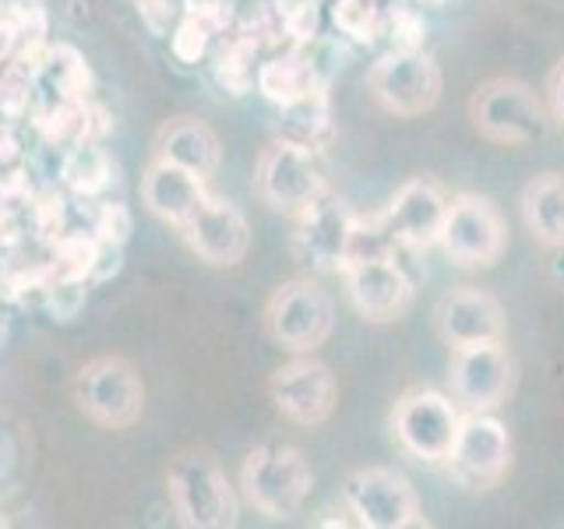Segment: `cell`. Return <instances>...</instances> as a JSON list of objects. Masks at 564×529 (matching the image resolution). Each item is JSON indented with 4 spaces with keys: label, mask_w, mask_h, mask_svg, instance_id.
I'll return each mask as SVG.
<instances>
[{
    "label": "cell",
    "mask_w": 564,
    "mask_h": 529,
    "mask_svg": "<svg viewBox=\"0 0 564 529\" xmlns=\"http://www.w3.org/2000/svg\"><path fill=\"white\" fill-rule=\"evenodd\" d=\"M458 402L434 388H413L405 392L392 410V434L405 455L420 463H445L452 441L458 434Z\"/></svg>",
    "instance_id": "8fae6325"
},
{
    "label": "cell",
    "mask_w": 564,
    "mask_h": 529,
    "mask_svg": "<svg viewBox=\"0 0 564 529\" xmlns=\"http://www.w3.org/2000/svg\"><path fill=\"white\" fill-rule=\"evenodd\" d=\"M522 223L533 234V240L551 251L564 244V173H536L522 187Z\"/></svg>",
    "instance_id": "44dd1931"
},
{
    "label": "cell",
    "mask_w": 564,
    "mask_h": 529,
    "mask_svg": "<svg viewBox=\"0 0 564 529\" xmlns=\"http://www.w3.org/2000/svg\"><path fill=\"white\" fill-rule=\"evenodd\" d=\"M314 487L307 455L293 445H258L247 452L240 466V494L264 519H293L304 511Z\"/></svg>",
    "instance_id": "7a4b0ae2"
},
{
    "label": "cell",
    "mask_w": 564,
    "mask_h": 529,
    "mask_svg": "<svg viewBox=\"0 0 564 529\" xmlns=\"http://www.w3.org/2000/svg\"><path fill=\"white\" fill-rule=\"evenodd\" d=\"M317 85H325V82L317 78L311 53H304V50L275 53V57L258 64V82H254V88L272 106H286V102H293L300 96H307L311 88H317Z\"/></svg>",
    "instance_id": "7402d4cb"
},
{
    "label": "cell",
    "mask_w": 564,
    "mask_h": 529,
    "mask_svg": "<svg viewBox=\"0 0 564 529\" xmlns=\"http://www.w3.org/2000/svg\"><path fill=\"white\" fill-rule=\"evenodd\" d=\"M328 176L322 166V152L296 145L290 138H272L254 163V194L279 216L296 219L322 194H328Z\"/></svg>",
    "instance_id": "5b68a950"
},
{
    "label": "cell",
    "mask_w": 564,
    "mask_h": 529,
    "mask_svg": "<svg viewBox=\"0 0 564 529\" xmlns=\"http://www.w3.org/2000/svg\"><path fill=\"white\" fill-rule=\"evenodd\" d=\"M216 82L226 88L229 96H247L258 82V43L247 40V35H237L229 40L219 53H216Z\"/></svg>",
    "instance_id": "d4e9b609"
},
{
    "label": "cell",
    "mask_w": 564,
    "mask_h": 529,
    "mask_svg": "<svg viewBox=\"0 0 564 529\" xmlns=\"http://www.w3.org/2000/svg\"><path fill=\"white\" fill-rule=\"evenodd\" d=\"M131 212L123 208L120 202H102L99 212H96V223H93V234L99 240H110V244H128L131 237Z\"/></svg>",
    "instance_id": "4dcf8cb0"
},
{
    "label": "cell",
    "mask_w": 564,
    "mask_h": 529,
    "mask_svg": "<svg viewBox=\"0 0 564 529\" xmlns=\"http://www.w3.org/2000/svg\"><path fill=\"white\" fill-rule=\"evenodd\" d=\"M187 251L205 261L208 269H237V264L251 251V226L247 216L219 194H208L205 205L176 229Z\"/></svg>",
    "instance_id": "2e32d148"
},
{
    "label": "cell",
    "mask_w": 564,
    "mask_h": 529,
    "mask_svg": "<svg viewBox=\"0 0 564 529\" xmlns=\"http://www.w3.org/2000/svg\"><path fill=\"white\" fill-rule=\"evenodd\" d=\"M212 35H216V25H212L205 14H187L184 22L173 29V40H170L173 57L181 64H198L212 46Z\"/></svg>",
    "instance_id": "4316f807"
},
{
    "label": "cell",
    "mask_w": 564,
    "mask_h": 529,
    "mask_svg": "<svg viewBox=\"0 0 564 529\" xmlns=\"http://www.w3.org/2000/svg\"><path fill=\"white\" fill-rule=\"evenodd\" d=\"M61 181L75 194H82V198H99V194H106L117 181V166L99 145H93V141H78V145L64 155Z\"/></svg>",
    "instance_id": "cb8c5ba5"
},
{
    "label": "cell",
    "mask_w": 564,
    "mask_h": 529,
    "mask_svg": "<svg viewBox=\"0 0 564 529\" xmlns=\"http://www.w3.org/2000/svg\"><path fill=\"white\" fill-rule=\"evenodd\" d=\"M335 328V300L311 276L282 282L264 304V332L290 353H314Z\"/></svg>",
    "instance_id": "8992f818"
},
{
    "label": "cell",
    "mask_w": 564,
    "mask_h": 529,
    "mask_svg": "<svg viewBox=\"0 0 564 529\" xmlns=\"http://www.w3.org/2000/svg\"><path fill=\"white\" fill-rule=\"evenodd\" d=\"M445 469L466 490L498 487L511 469V434L494 413H466L445 455Z\"/></svg>",
    "instance_id": "30bf717a"
},
{
    "label": "cell",
    "mask_w": 564,
    "mask_h": 529,
    "mask_svg": "<svg viewBox=\"0 0 564 529\" xmlns=\"http://www.w3.org/2000/svg\"><path fill=\"white\" fill-rule=\"evenodd\" d=\"M437 332L452 349L505 343V307L480 287H455L437 304Z\"/></svg>",
    "instance_id": "ac0fdd59"
},
{
    "label": "cell",
    "mask_w": 564,
    "mask_h": 529,
    "mask_svg": "<svg viewBox=\"0 0 564 529\" xmlns=\"http://www.w3.org/2000/svg\"><path fill=\"white\" fill-rule=\"evenodd\" d=\"M448 385L452 399L466 413H494L508 402L511 388H516V360H511L505 343L452 349Z\"/></svg>",
    "instance_id": "4fadbf2b"
},
{
    "label": "cell",
    "mask_w": 564,
    "mask_h": 529,
    "mask_svg": "<svg viewBox=\"0 0 564 529\" xmlns=\"http://www.w3.org/2000/svg\"><path fill=\"white\" fill-rule=\"evenodd\" d=\"M332 22L352 43L370 46L384 32V11L378 8V0H335Z\"/></svg>",
    "instance_id": "484cf974"
},
{
    "label": "cell",
    "mask_w": 564,
    "mask_h": 529,
    "mask_svg": "<svg viewBox=\"0 0 564 529\" xmlns=\"http://www.w3.org/2000/svg\"><path fill=\"white\" fill-rule=\"evenodd\" d=\"M46 307L57 322H70V317L85 307V279L57 276V282L46 287Z\"/></svg>",
    "instance_id": "f546056e"
},
{
    "label": "cell",
    "mask_w": 564,
    "mask_h": 529,
    "mask_svg": "<svg viewBox=\"0 0 564 529\" xmlns=\"http://www.w3.org/2000/svg\"><path fill=\"white\" fill-rule=\"evenodd\" d=\"M546 272H551V279L557 282V287H564V244L546 251Z\"/></svg>",
    "instance_id": "d6a6232c"
},
{
    "label": "cell",
    "mask_w": 564,
    "mask_h": 529,
    "mask_svg": "<svg viewBox=\"0 0 564 529\" xmlns=\"http://www.w3.org/2000/svg\"><path fill=\"white\" fill-rule=\"evenodd\" d=\"M269 396L275 410L296 428H322L339 402V381H335L328 364L314 360L311 353H296L272 375Z\"/></svg>",
    "instance_id": "9a60e30c"
},
{
    "label": "cell",
    "mask_w": 564,
    "mask_h": 529,
    "mask_svg": "<svg viewBox=\"0 0 564 529\" xmlns=\"http://www.w3.org/2000/svg\"><path fill=\"white\" fill-rule=\"evenodd\" d=\"M448 194L434 184L431 176H410L395 194L388 208L381 212V219L388 226V234L405 251H427L441 240V226L448 216Z\"/></svg>",
    "instance_id": "e0dca14e"
},
{
    "label": "cell",
    "mask_w": 564,
    "mask_h": 529,
    "mask_svg": "<svg viewBox=\"0 0 564 529\" xmlns=\"http://www.w3.org/2000/svg\"><path fill=\"white\" fill-rule=\"evenodd\" d=\"M279 138H290V141H296V145H307L314 152H322L328 145L332 141L328 85H317L307 96L279 106Z\"/></svg>",
    "instance_id": "603a6c76"
},
{
    "label": "cell",
    "mask_w": 564,
    "mask_h": 529,
    "mask_svg": "<svg viewBox=\"0 0 564 529\" xmlns=\"http://www.w3.org/2000/svg\"><path fill=\"white\" fill-rule=\"evenodd\" d=\"M469 120L480 138L494 145H536L551 131V110L536 96V88H529L519 78H490L473 88L469 96Z\"/></svg>",
    "instance_id": "3957f363"
},
{
    "label": "cell",
    "mask_w": 564,
    "mask_h": 529,
    "mask_svg": "<svg viewBox=\"0 0 564 529\" xmlns=\"http://www.w3.org/2000/svg\"><path fill=\"white\" fill-rule=\"evenodd\" d=\"M441 251L458 269H490L508 247V229L498 205L484 194L463 191L448 202V216L441 226Z\"/></svg>",
    "instance_id": "ba28073f"
},
{
    "label": "cell",
    "mask_w": 564,
    "mask_h": 529,
    "mask_svg": "<svg viewBox=\"0 0 564 529\" xmlns=\"http://www.w3.org/2000/svg\"><path fill=\"white\" fill-rule=\"evenodd\" d=\"M4 25L14 32V40H25V43H40L46 35V11H43V0H4Z\"/></svg>",
    "instance_id": "f1b7e54d"
},
{
    "label": "cell",
    "mask_w": 564,
    "mask_h": 529,
    "mask_svg": "<svg viewBox=\"0 0 564 529\" xmlns=\"http://www.w3.org/2000/svg\"><path fill=\"white\" fill-rule=\"evenodd\" d=\"M352 229H357V212H352L339 194L328 191L296 216L293 258L304 264L307 272H317V276L343 272L349 261Z\"/></svg>",
    "instance_id": "7c38bea8"
},
{
    "label": "cell",
    "mask_w": 564,
    "mask_h": 529,
    "mask_svg": "<svg viewBox=\"0 0 564 529\" xmlns=\"http://www.w3.org/2000/svg\"><path fill=\"white\" fill-rule=\"evenodd\" d=\"M8 343V317H4V311H0V346Z\"/></svg>",
    "instance_id": "836d02e7"
},
{
    "label": "cell",
    "mask_w": 564,
    "mask_h": 529,
    "mask_svg": "<svg viewBox=\"0 0 564 529\" xmlns=\"http://www.w3.org/2000/svg\"><path fill=\"white\" fill-rule=\"evenodd\" d=\"M416 4H431V8H441V4H448V0H416Z\"/></svg>",
    "instance_id": "e575fe53"
},
{
    "label": "cell",
    "mask_w": 564,
    "mask_h": 529,
    "mask_svg": "<svg viewBox=\"0 0 564 529\" xmlns=\"http://www.w3.org/2000/svg\"><path fill=\"white\" fill-rule=\"evenodd\" d=\"M388 35V50H423L427 40V22L423 14L410 4H395L384 14V32Z\"/></svg>",
    "instance_id": "83f0119b"
},
{
    "label": "cell",
    "mask_w": 564,
    "mask_h": 529,
    "mask_svg": "<svg viewBox=\"0 0 564 529\" xmlns=\"http://www.w3.org/2000/svg\"><path fill=\"white\" fill-rule=\"evenodd\" d=\"M343 508L364 529H410L423 526V508L413 484L399 469L364 466L343 484Z\"/></svg>",
    "instance_id": "9c48e42d"
},
{
    "label": "cell",
    "mask_w": 564,
    "mask_h": 529,
    "mask_svg": "<svg viewBox=\"0 0 564 529\" xmlns=\"http://www.w3.org/2000/svg\"><path fill=\"white\" fill-rule=\"evenodd\" d=\"M208 181L170 159L152 155V163L141 173V205H145L159 223L181 229L194 212L208 198Z\"/></svg>",
    "instance_id": "d6986e66"
},
{
    "label": "cell",
    "mask_w": 564,
    "mask_h": 529,
    "mask_svg": "<svg viewBox=\"0 0 564 529\" xmlns=\"http://www.w3.org/2000/svg\"><path fill=\"white\" fill-rule=\"evenodd\" d=\"M441 88H445V78L427 50H388L367 75L370 99L402 120L431 114L441 99Z\"/></svg>",
    "instance_id": "52a82bcc"
},
{
    "label": "cell",
    "mask_w": 564,
    "mask_h": 529,
    "mask_svg": "<svg viewBox=\"0 0 564 529\" xmlns=\"http://www.w3.org/2000/svg\"><path fill=\"white\" fill-rule=\"evenodd\" d=\"M166 501L173 516L187 529H229L237 526V487L229 484L223 463L208 449L176 452L166 473Z\"/></svg>",
    "instance_id": "6da1fadb"
},
{
    "label": "cell",
    "mask_w": 564,
    "mask_h": 529,
    "mask_svg": "<svg viewBox=\"0 0 564 529\" xmlns=\"http://www.w3.org/2000/svg\"><path fill=\"white\" fill-rule=\"evenodd\" d=\"M546 110H551V117L564 131V57L554 64L551 75H546Z\"/></svg>",
    "instance_id": "1f68e13d"
},
{
    "label": "cell",
    "mask_w": 564,
    "mask_h": 529,
    "mask_svg": "<svg viewBox=\"0 0 564 529\" xmlns=\"http://www.w3.org/2000/svg\"><path fill=\"white\" fill-rule=\"evenodd\" d=\"M152 155L170 159V163L212 181L223 163V145H219V134L212 131L202 117L181 114L159 123V131L152 138Z\"/></svg>",
    "instance_id": "ffe728a7"
},
{
    "label": "cell",
    "mask_w": 564,
    "mask_h": 529,
    "mask_svg": "<svg viewBox=\"0 0 564 529\" xmlns=\"http://www.w3.org/2000/svg\"><path fill=\"white\" fill-rule=\"evenodd\" d=\"M70 399H75L78 413L96 423L102 431H128L145 413V378L138 367L123 357H96L78 367L75 381H70Z\"/></svg>",
    "instance_id": "277c9868"
},
{
    "label": "cell",
    "mask_w": 564,
    "mask_h": 529,
    "mask_svg": "<svg viewBox=\"0 0 564 529\" xmlns=\"http://www.w3.org/2000/svg\"><path fill=\"white\" fill-rule=\"evenodd\" d=\"M346 282V300L364 322L388 325L402 317L413 304V279L395 261V255L381 258H352L339 272Z\"/></svg>",
    "instance_id": "5bb4252c"
}]
</instances>
